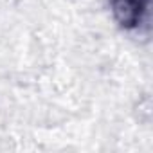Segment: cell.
<instances>
[{"instance_id": "obj_1", "label": "cell", "mask_w": 153, "mask_h": 153, "mask_svg": "<svg viewBox=\"0 0 153 153\" xmlns=\"http://www.w3.org/2000/svg\"><path fill=\"white\" fill-rule=\"evenodd\" d=\"M115 16L126 27L135 25L140 20V13L146 9L148 0H112Z\"/></svg>"}]
</instances>
